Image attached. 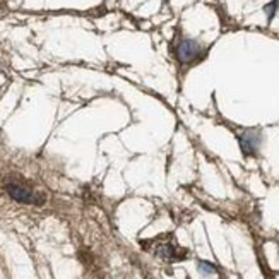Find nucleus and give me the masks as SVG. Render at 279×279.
<instances>
[{"label":"nucleus","mask_w":279,"mask_h":279,"mask_svg":"<svg viewBox=\"0 0 279 279\" xmlns=\"http://www.w3.org/2000/svg\"><path fill=\"white\" fill-rule=\"evenodd\" d=\"M5 188H7V192H9V195L12 197L14 200H17V202H22V204H36V202H40L36 193L31 190V188L21 185V184H14V182H10V184L5 185Z\"/></svg>","instance_id":"1"},{"label":"nucleus","mask_w":279,"mask_h":279,"mask_svg":"<svg viewBox=\"0 0 279 279\" xmlns=\"http://www.w3.org/2000/svg\"><path fill=\"white\" fill-rule=\"evenodd\" d=\"M200 55V45L192 40H184L177 46V59L182 64H192Z\"/></svg>","instance_id":"2"}]
</instances>
